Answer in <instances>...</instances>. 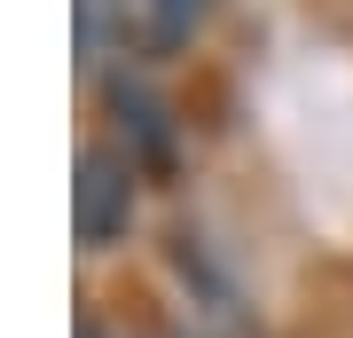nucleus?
<instances>
[{"mask_svg": "<svg viewBox=\"0 0 353 338\" xmlns=\"http://www.w3.org/2000/svg\"><path fill=\"white\" fill-rule=\"evenodd\" d=\"M110 102H118V134H134L157 165L173 158V126H165V102H157V95H141V87H126V79H110ZM134 142H118V150L134 158Z\"/></svg>", "mask_w": 353, "mask_h": 338, "instance_id": "obj_3", "label": "nucleus"}, {"mask_svg": "<svg viewBox=\"0 0 353 338\" xmlns=\"http://www.w3.org/2000/svg\"><path fill=\"white\" fill-rule=\"evenodd\" d=\"M134 181H141V158H126L118 142H87V150H79L71 228H79L87 252H110V244L134 228Z\"/></svg>", "mask_w": 353, "mask_h": 338, "instance_id": "obj_1", "label": "nucleus"}, {"mask_svg": "<svg viewBox=\"0 0 353 338\" xmlns=\"http://www.w3.org/2000/svg\"><path fill=\"white\" fill-rule=\"evenodd\" d=\"M79 338H102V330H94V323H79Z\"/></svg>", "mask_w": 353, "mask_h": 338, "instance_id": "obj_5", "label": "nucleus"}, {"mask_svg": "<svg viewBox=\"0 0 353 338\" xmlns=\"http://www.w3.org/2000/svg\"><path fill=\"white\" fill-rule=\"evenodd\" d=\"M110 55H126V0H79V63L102 71Z\"/></svg>", "mask_w": 353, "mask_h": 338, "instance_id": "obj_4", "label": "nucleus"}, {"mask_svg": "<svg viewBox=\"0 0 353 338\" xmlns=\"http://www.w3.org/2000/svg\"><path fill=\"white\" fill-rule=\"evenodd\" d=\"M212 24V0H126V48L134 55H181Z\"/></svg>", "mask_w": 353, "mask_h": 338, "instance_id": "obj_2", "label": "nucleus"}]
</instances>
